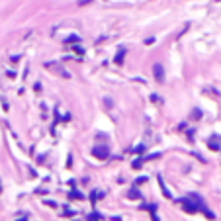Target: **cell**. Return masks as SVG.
Masks as SVG:
<instances>
[{"label": "cell", "instance_id": "obj_1", "mask_svg": "<svg viewBox=\"0 0 221 221\" xmlns=\"http://www.w3.org/2000/svg\"><path fill=\"white\" fill-rule=\"evenodd\" d=\"M92 155H94L96 159L104 160V159H108V157H110V149H108V147H104V145H98V147L92 149Z\"/></svg>", "mask_w": 221, "mask_h": 221}, {"label": "cell", "instance_id": "obj_2", "mask_svg": "<svg viewBox=\"0 0 221 221\" xmlns=\"http://www.w3.org/2000/svg\"><path fill=\"white\" fill-rule=\"evenodd\" d=\"M153 72H155L157 82L162 84V82H165V69H162V65H155V67H153Z\"/></svg>", "mask_w": 221, "mask_h": 221}, {"label": "cell", "instance_id": "obj_3", "mask_svg": "<svg viewBox=\"0 0 221 221\" xmlns=\"http://www.w3.org/2000/svg\"><path fill=\"white\" fill-rule=\"evenodd\" d=\"M157 180H159V186H160V190H162V196L170 200V198H172V194L168 192V188H166V184H165V180H162V176H160V174L157 176Z\"/></svg>", "mask_w": 221, "mask_h": 221}, {"label": "cell", "instance_id": "obj_4", "mask_svg": "<svg viewBox=\"0 0 221 221\" xmlns=\"http://www.w3.org/2000/svg\"><path fill=\"white\" fill-rule=\"evenodd\" d=\"M207 145H209V149L211 151H219L221 149V139L217 135H213L211 139H209V143H207Z\"/></svg>", "mask_w": 221, "mask_h": 221}, {"label": "cell", "instance_id": "obj_5", "mask_svg": "<svg viewBox=\"0 0 221 221\" xmlns=\"http://www.w3.org/2000/svg\"><path fill=\"white\" fill-rule=\"evenodd\" d=\"M127 198H129V200H141V194H139L137 188H131L129 192H127Z\"/></svg>", "mask_w": 221, "mask_h": 221}, {"label": "cell", "instance_id": "obj_6", "mask_svg": "<svg viewBox=\"0 0 221 221\" xmlns=\"http://www.w3.org/2000/svg\"><path fill=\"white\" fill-rule=\"evenodd\" d=\"M123 57H125V49H119L118 55H116V59H113V61H116V65H121V63H123Z\"/></svg>", "mask_w": 221, "mask_h": 221}, {"label": "cell", "instance_id": "obj_7", "mask_svg": "<svg viewBox=\"0 0 221 221\" xmlns=\"http://www.w3.org/2000/svg\"><path fill=\"white\" fill-rule=\"evenodd\" d=\"M69 196H71L72 200H82V198H84V194H80V192H76V190H72Z\"/></svg>", "mask_w": 221, "mask_h": 221}, {"label": "cell", "instance_id": "obj_8", "mask_svg": "<svg viewBox=\"0 0 221 221\" xmlns=\"http://www.w3.org/2000/svg\"><path fill=\"white\" fill-rule=\"evenodd\" d=\"M102 196H104L102 192H92V196H90V200H92V202L96 203V200H100V198H102Z\"/></svg>", "mask_w": 221, "mask_h": 221}, {"label": "cell", "instance_id": "obj_9", "mask_svg": "<svg viewBox=\"0 0 221 221\" xmlns=\"http://www.w3.org/2000/svg\"><path fill=\"white\" fill-rule=\"evenodd\" d=\"M100 219H102L100 213H90V215H88V221H100Z\"/></svg>", "mask_w": 221, "mask_h": 221}, {"label": "cell", "instance_id": "obj_10", "mask_svg": "<svg viewBox=\"0 0 221 221\" xmlns=\"http://www.w3.org/2000/svg\"><path fill=\"white\" fill-rule=\"evenodd\" d=\"M63 213H65L67 217H72V215H75V209H71V207H65V209H63Z\"/></svg>", "mask_w": 221, "mask_h": 221}, {"label": "cell", "instance_id": "obj_11", "mask_svg": "<svg viewBox=\"0 0 221 221\" xmlns=\"http://www.w3.org/2000/svg\"><path fill=\"white\" fill-rule=\"evenodd\" d=\"M159 157H160V153H153V155L145 157V159H141V160H153V159H159Z\"/></svg>", "mask_w": 221, "mask_h": 221}, {"label": "cell", "instance_id": "obj_12", "mask_svg": "<svg viewBox=\"0 0 221 221\" xmlns=\"http://www.w3.org/2000/svg\"><path fill=\"white\" fill-rule=\"evenodd\" d=\"M133 151H135V153H145V151H147V147H145V145H137Z\"/></svg>", "mask_w": 221, "mask_h": 221}, {"label": "cell", "instance_id": "obj_13", "mask_svg": "<svg viewBox=\"0 0 221 221\" xmlns=\"http://www.w3.org/2000/svg\"><path fill=\"white\" fill-rule=\"evenodd\" d=\"M192 118H194V119H200V118H202V112H200V110H194V112H192Z\"/></svg>", "mask_w": 221, "mask_h": 221}, {"label": "cell", "instance_id": "obj_14", "mask_svg": "<svg viewBox=\"0 0 221 221\" xmlns=\"http://www.w3.org/2000/svg\"><path fill=\"white\" fill-rule=\"evenodd\" d=\"M75 41H80V37H78V35H71V37L67 39V43H75Z\"/></svg>", "mask_w": 221, "mask_h": 221}, {"label": "cell", "instance_id": "obj_15", "mask_svg": "<svg viewBox=\"0 0 221 221\" xmlns=\"http://www.w3.org/2000/svg\"><path fill=\"white\" fill-rule=\"evenodd\" d=\"M145 182H147V176H139V178L135 180V184H137V186H139V184H145Z\"/></svg>", "mask_w": 221, "mask_h": 221}, {"label": "cell", "instance_id": "obj_16", "mask_svg": "<svg viewBox=\"0 0 221 221\" xmlns=\"http://www.w3.org/2000/svg\"><path fill=\"white\" fill-rule=\"evenodd\" d=\"M141 162H143V160H141V159H137V160H133V168H141Z\"/></svg>", "mask_w": 221, "mask_h": 221}, {"label": "cell", "instance_id": "obj_17", "mask_svg": "<svg viewBox=\"0 0 221 221\" xmlns=\"http://www.w3.org/2000/svg\"><path fill=\"white\" fill-rule=\"evenodd\" d=\"M90 2H92V0H78L76 4H78V6H86V4H90Z\"/></svg>", "mask_w": 221, "mask_h": 221}, {"label": "cell", "instance_id": "obj_18", "mask_svg": "<svg viewBox=\"0 0 221 221\" xmlns=\"http://www.w3.org/2000/svg\"><path fill=\"white\" fill-rule=\"evenodd\" d=\"M145 43H147V45H151V43H155V37H147V39H145Z\"/></svg>", "mask_w": 221, "mask_h": 221}, {"label": "cell", "instance_id": "obj_19", "mask_svg": "<svg viewBox=\"0 0 221 221\" xmlns=\"http://www.w3.org/2000/svg\"><path fill=\"white\" fill-rule=\"evenodd\" d=\"M16 221H26V219H16Z\"/></svg>", "mask_w": 221, "mask_h": 221}]
</instances>
